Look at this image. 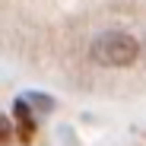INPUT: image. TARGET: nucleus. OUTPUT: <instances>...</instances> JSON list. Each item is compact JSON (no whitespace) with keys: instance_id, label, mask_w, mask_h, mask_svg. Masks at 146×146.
Instances as JSON below:
<instances>
[{"instance_id":"nucleus-2","label":"nucleus","mask_w":146,"mask_h":146,"mask_svg":"<svg viewBox=\"0 0 146 146\" xmlns=\"http://www.w3.org/2000/svg\"><path fill=\"white\" fill-rule=\"evenodd\" d=\"M16 130H19V143H32V137H35V117H32L26 99L16 102Z\"/></svg>"},{"instance_id":"nucleus-3","label":"nucleus","mask_w":146,"mask_h":146,"mask_svg":"<svg viewBox=\"0 0 146 146\" xmlns=\"http://www.w3.org/2000/svg\"><path fill=\"white\" fill-rule=\"evenodd\" d=\"M10 137H13V124H10L3 114H0V146H3V143H10Z\"/></svg>"},{"instance_id":"nucleus-1","label":"nucleus","mask_w":146,"mask_h":146,"mask_svg":"<svg viewBox=\"0 0 146 146\" xmlns=\"http://www.w3.org/2000/svg\"><path fill=\"white\" fill-rule=\"evenodd\" d=\"M140 57V41L127 32H105L92 41V60L102 67H130Z\"/></svg>"}]
</instances>
